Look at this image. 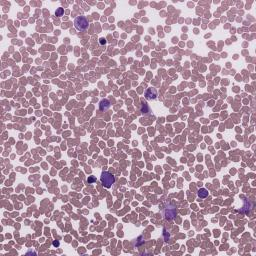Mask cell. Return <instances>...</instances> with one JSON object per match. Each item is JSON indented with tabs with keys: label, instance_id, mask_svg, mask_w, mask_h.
<instances>
[{
	"label": "cell",
	"instance_id": "1",
	"mask_svg": "<svg viewBox=\"0 0 256 256\" xmlns=\"http://www.w3.org/2000/svg\"><path fill=\"white\" fill-rule=\"evenodd\" d=\"M163 217L166 219V220H172L176 217V215L178 214V210H177V207L174 203L172 202H167L164 204L163 207Z\"/></svg>",
	"mask_w": 256,
	"mask_h": 256
},
{
	"label": "cell",
	"instance_id": "7",
	"mask_svg": "<svg viewBox=\"0 0 256 256\" xmlns=\"http://www.w3.org/2000/svg\"><path fill=\"white\" fill-rule=\"evenodd\" d=\"M63 13H64V10H63V8H61V7H59V8H57V9H56V11H55V15L57 17H61L62 15H63Z\"/></svg>",
	"mask_w": 256,
	"mask_h": 256
},
{
	"label": "cell",
	"instance_id": "2",
	"mask_svg": "<svg viewBox=\"0 0 256 256\" xmlns=\"http://www.w3.org/2000/svg\"><path fill=\"white\" fill-rule=\"evenodd\" d=\"M100 181L105 188H110L115 182V176L112 173L108 172V171H104L101 174Z\"/></svg>",
	"mask_w": 256,
	"mask_h": 256
},
{
	"label": "cell",
	"instance_id": "4",
	"mask_svg": "<svg viewBox=\"0 0 256 256\" xmlns=\"http://www.w3.org/2000/svg\"><path fill=\"white\" fill-rule=\"evenodd\" d=\"M157 97V90L153 87H149L147 88L146 91H145V98L147 100H154Z\"/></svg>",
	"mask_w": 256,
	"mask_h": 256
},
{
	"label": "cell",
	"instance_id": "9",
	"mask_svg": "<svg viewBox=\"0 0 256 256\" xmlns=\"http://www.w3.org/2000/svg\"><path fill=\"white\" fill-rule=\"evenodd\" d=\"M53 246H59V242H58V241H53Z\"/></svg>",
	"mask_w": 256,
	"mask_h": 256
},
{
	"label": "cell",
	"instance_id": "6",
	"mask_svg": "<svg viewBox=\"0 0 256 256\" xmlns=\"http://www.w3.org/2000/svg\"><path fill=\"white\" fill-rule=\"evenodd\" d=\"M197 194H198L199 198H206L208 196V190L205 189V188H200L197 192Z\"/></svg>",
	"mask_w": 256,
	"mask_h": 256
},
{
	"label": "cell",
	"instance_id": "5",
	"mask_svg": "<svg viewBox=\"0 0 256 256\" xmlns=\"http://www.w3.org/2000/svg\"><path fill=\"white\" fill-rule=\"evenodd\" d=\"M109 107H110V101L108 100V99H103V100L100 101V104H99V109H100L101 111L107 110Z\"/></svg>",
	"mask_w": 256,
	"mask_h": 256
},
{
	"label": "cell",
	"instance_id": "3",
	"mask_svg": "<svg viewBox=\"0 0 256 256\" xmlns=\"http://www.w3.org/2000/svg\"><path fill=\"white\" fill-rule=\"evenodd\" d=\"M74 26L79 31H85L89 27V21L85 16L80 15V16H77L74 19Z\"/></svg>",
	"mask_w": 256,
	"mask_h": 256
},
{
	"label": "cell",
	"instance_id": "8",
	"mask_svg": "<svg viewBox=\"0 0 256 256\" xmlns=\"http://www.w3.org/2000/svg\"><path fill=\"white\" fill-rule=\"evenodd\" d=\"M99 43H100L101 45H105L106 44V40L104 38H100V39H99Z\"/></svg>",
	"mask_w": 256,
	"mask_h": 256
}]
</instances>
